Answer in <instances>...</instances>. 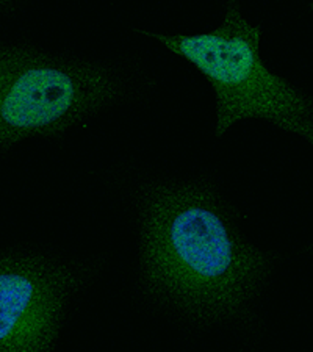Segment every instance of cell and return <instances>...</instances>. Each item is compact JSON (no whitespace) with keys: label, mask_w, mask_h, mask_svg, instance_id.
<instances>
[{"label":"cell","mask_w":313,"mask_h":352,"mask_svg":"<svg viewBox=\"0 0 313 352\" xmlns=\"http://www.w3.org/2000/svg\"><path fill=\"white\" fill-rule=\"evenodd\" d=\"M11 2H14V0H0V8L5 7V5H8Z\"/></svg>","instance_id":"5"},{"label":"cell","mask_w":313,"mask_h":352,"mask_svg":"<svg viewBox=\"0 0 313 352\" xmlns=\"http://www.w3.org/2000/svg\"><path fill=\"white\" fill-rule=\"evenodd\" d=\"M310 7H312V10H313V3H312V5H310Z\"/></svg>","instance_id":"7"},{"label":"cell","mask_w":313,"mask_h":352,"mask_svg":"<svg viewBox=\"0 0 313 352\" xmlns=\"http://www.w3.org/2000/svg\"><path fill=\"white\" fill-rule=\"evenodd\" d=\"M138 32L190 61L212 85L218 138L235 122L252 118L303 136L313 146V96L265 66L260 56L261 27L243 18L237 0H229L224 22L210 33L168 36Z\"/></svg>","instance_id":"2"},{"label":"cell","mask_w":313,"mask_h":352,"mask_svg":"<svg viewBox=\"0 0 313 352\" xmlns=\"http://www.w3.org/2000/svg\"><path fill=\"white\" fill-rule=\"evenodd\" d=\"M143 254L153 288L202 318L232 315L257 292L270 257L237 234L213 195L166 186L149 197Z\"/></svg>","instance_id":"1"},{"label":"cell","mask_w":313,"mask_h":352,"mask_svg":"<svg viewBox=\"0 0 313 352\" xmlns=\"http://www.w3.org/2000/svg\"><path fill=\"white\" fill-rule=\"evenodd\" d=\"M310 252H313V244H312V248H310Z\"/></svg>","instance_id":"6"},{"label":"cell","mask_w":313,"mask_h":352,"mask_svg":"<svg viewBox=\"0 0 313 352\" xmlns=\"http://www.w3.org/2000/svg\"><path fill=\"white\" fill-rule=\"evenodd\" d=\"M116 96L105 67L0 47V151L61 133Z\"/></svg>","instance_id":"3"},{"label":"cell","mask_w":313,"mask_h":352,"mask_svg":"<svg viewBox=\"0 0 313 352\" xmlns=\"http://www.w3.org/2000/svg\"><path fill=\"white\" fill-rule=\"evenodd\" d=\"M72 274L36 257H0V352L52 348Z\"/></svg>","instance_id":"4"}]
</instances>
